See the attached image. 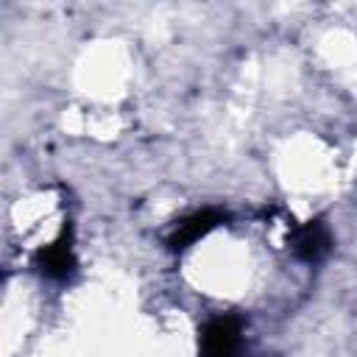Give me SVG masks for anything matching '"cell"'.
<instances>
[{
    "mask_svg": "<svg viewBox=\"0 0 357 357\" xmlns=\"http://www.w3.org/2000/svg\"><path fill=\"white\" fill-rule=\"evenodd\" d=\"M220 218L218 215H212V212H198V215H192L190 220H184V223H178V231L173 234V248H184L187 243H195L198 237H204L215 223H218Z\"/></svg>",
    "mask_w": 357,
    "mask_h": 357,
    "instance_id": "cell-3",
    "label": "cell"
},
{
    "mask_svg": "<svg viewBox=\"0 0 357 357\" xmlns=\"http://www.w3.org/2000/svg\"><path fill=\"white\" fill-rule=\"evenodd\" d=\"M293 248H296V254H298L301 259L318 262V259L329 251V234H326V229H324L321 223H307L304 229L296 231Z\"/></svg>",
    "mask_w": 357,
    "mask_h": 357,
    "instance_id": "cell-2",
    "label": "cell"
},
{
    "mask_svg": "<svg viewBox=\"0 0 357 357\" xmlns=\"http://www.w3.org/2000/svg\"><path fill=\"white\" fill-rule=\"evenodd\" d=\"M243 329L234 315H223L206 324L201 335V357H240Z\"/></svg>",
    "mask_w": 357,
    "mask_h": 357,
    "instance_id": "cell-1",
    "label": "cell"
}]
</instances>
